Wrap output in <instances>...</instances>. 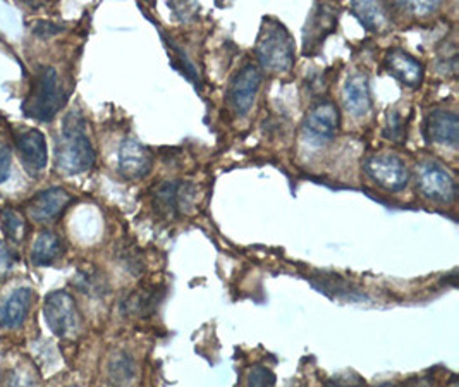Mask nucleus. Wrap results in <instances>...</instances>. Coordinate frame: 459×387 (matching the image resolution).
Segmentation results:
<instances>
[{"label":"nucleus","instance_id":"1","mask_svg":"<svg viewBox=\"0 0 459 387\" xmlns=\"http://www.w3.org/2000/svg\"><path fill=\"white\" fill-rule=\"evenodd\" d=\"M84 124V118L78 110L69 112L56 140V165L65 176L86 172L95 163V148L86 135Z\"/></svg>","mask_w":459,"mask_h":387},{"label":"nucleus","instance_id":"2","mask_svg":"<svg viewBox=\"0 0 459 387\" xmlns=\"http://www.w3.org/2000/svg\"><path fill=\"white\" fill-rule=\"evenodd\" d=\"M67 101L63 83L54 67H43L31 82L30 92L22 102V112L40 123L52 121Z\"/></svg>","mask_w":459,"mask_h":387},{"label":"nucleus","instance_id":"3","mask_svg":"<svg viewBox=\"0 0 459 387\" xmlns=\"http://www.w3.org/2000/svg\"><path fill=\"white\" fill-rule=\"evenodd\" d=\"M255 52L260 66L269 73H288L294 66V41L277 20H265Z\"/></svg>","mask_w":459,"mask_h":387},{"label":"nucleus","instance_id":"4","mask_svg":"<svg viewBox=\"0 0 459 387\" xmlns=\"http://www.w3.org/2000/svg\"><path fill=\"white\" fill-rule=\"evenodd\" d=\"M43 317L59 338H74L82 330V315L74 298L67 291H52L43 303Z\"/></svg>","mask_w":459,"mask_h":387},{"label":"nucleus","instance_id":"5","mask_svg":"<svg viewBox=\"0 0 459 387\" xmlns=\"http://www.w3.org/2000/svg\"><path fill=\"white\" fill-rule=\"evenodd\" d=\"M418 188L421 195L437 204H453L456 200L458 186L453 174L438 163H429L418 165Z\"/></svg>","mask_w":459,"mask_h":387},{"label":"nucleus","instance_id":"6","mask_svg":"<svg viewBox=\"0 0 459 387\" xmlns=\"http://www.w3.org/2000/svg\"><path fill=\"white\" fill-rule=\"evenodd\" d=\"M363 169L374 183L387 191H403L410 183V171L406 163L393 154L370 155L363 163Z\"/></svg>","mask_w":459,"mask_h":387},{"label":"nucleus","instance_id":"7","mask_svg":"<svg viewBox=\"0 0 459 387\" xmlns=\"http://www.w3.org/2000/svg\"><path fill=\"white\" fill-rule=\"evenodd\" d=\"M341 126V112L333 101H320L308 110L303 129L312 145H325L337 135Z\"/></svg>","mask_w":459,"mask_h":387},{"label":"nucleus","instance_id":"8","mask_svg":"<svg viewBox=\"0 0 459 387\" xmlns=\"http://www.w3.org/2000/svg\"><path fill=\"white\" fill-rule=\"evenodd\" d=\"M260 84H262V73L258 71V67L255 64L243 66L232 78L228 99H230L232 109L239 116H247L250 112L255 99L258 95Z\"/></svg>","mask_w":459,"mask_h":387},{"label":"nucleus","instance_id":"9","mask_svg":"<svg viewBox=\"0 0 459 387\" xmlns=\"http://www.w3.org/2000/svg\"><path fill=\"white\" fill-rule=\"evenodd\" d=\"M152 165H153V157L150 150L142 143L133 138H126L125 142L121 143L119 154H117V169L125 180L127 181L143 180L150 174Z\"/></svg>","mask_w":459,"mask_h":387},{"label":"nucleus","instance_id":"10","mask_svg":"<svg viewBox=\"0 0 459 387\" xmlns=\"http://www.w3.org/2000/svg\"><path fill=\"white\" fill-rule=\"evenodd\" d=\"M16 150L22 159V167L30 176H40L48 161L47 142L42 131L28 129L16 138Z\"/></svg>","mask_w":459,"mask_h":387},{"label":"nucleus","instance_id":"11","mask_svg":"<svg viewBox=\"0 0 459 387\" xmlns=\"http://www.w3.org/2000/svg\"><path fill=\"white\" fill-rule=\"evenodd\" d=\"M423 136L429 142L458 146L459 118L456 112L436 109L427 114L423 121Z\"/></svg>","mask_w":459,"mask_h":387},{"label":"nucleus","instance_id":"12","mask_svg":"<svg viewBox=\"0 0 459 387\" xmlns=\"http://www.w3.org/2000/svg\"><path fill=\"white\" fill-rule=\"evenodd\" d=\"M71 200V195L64 188H48L28 202V214L37 223H52L63 215Z\"/></svg>","mask_w":459,"mask_h":387},{"label":"nucleus","instance_id":"13","mask_svg":"<svg viewBox=\"0 0 459 387\" xmlns=\"http://www.w3.org/2000/svg\"><path fill=\"white\" fill-rule=\"evenodd\" d=\"M193 186L183 181H166L160 184L153 195L155 210L168 217H178L185 208H188L189 202L193 198Z\"/></svg>","mask_w":459,"mask_h":387},{"label":"nucleus","instance_id":"14","mask_svg":"<svg viewBox=\"0 0 459 387\" xmlns=\"http://www.w3.org/2000/svg\"><path fill=\"white\" fill-rule=\"evenodd\" d=\"M342 101L346 110L355 118H363L372 110L370 82L365 73H353L346 80L342 88Z\"/></svg>","mask_w":459,"mask_h":387},{"label":"nucleus","instance_id":"15","mask_svg":"<svg viewBox=\"0 0 459 387\" xmlns=\"http://www.w3.org/2000/svg\"><path fill=\"white\" fill-rule=\"evenodd\" d=\"M385 67L393 76H396L399 82L410 88L420 86L425 76L423 66L413 56H410L401 48H393L387 52Z\"/></svg>","mask_w":459,"mask_h":387},{"label":"nucleus","instance_id":"16","mask_svg":"<svg viewBox=\"0 0 459 387\" xmlns=\"http://www.w3.org/2000/svg\"><path fill=\"white\" fill-rule=\"evenodd\" d=\"M33 300V291L30 287H20L13 291L0 303V326L5 329H16L22 326Z\"/></svg>","mask_w":459,"mask_h":387},{"label":"nucleus","instance_id":"17","mask_svg":"<svg viewBox=\"0 0 459 387\" xmlns=\"http://www.w3.org/2000/svg\"><path fill=\"white\" fill-rule=\"evenodd\" d=\"M335 21L337 16L333 5H315L314 13L305 28V52L312 50V47L324 41L334 30Z\"/></svg>","mask_w":459,"mask_h":387},{"label":"nucleus","instance_id":"18","mask_svg":"<svg viewBox=\"0 0 459 387\" xmlns=\"http://www.w3.org/2000/svg\"><path fill=\"white\" fill-rule=\"evenodd\" d=\"M160 300V287L150 286L131 293L123 302V312L127 317H146Z\"/></svg>","mask_w":459,"mask_h":387},{"label":"nucleus","instance_id":"19","mask_svg":"<svg viewBox=\"0 0 459 387\" xmlns=\"http://www.w3.org/2000/svg\"><path fill=\"white\" fill-rule=\"evenodd\" d=\"M63 242L56 233L43 231L33 243L31 262L35 265L54 264L63 255Z\"/></svg>","mask_w":459,"mask_h":387},{"label":"nucleus","instance_id":"20","mask_svg":"<svg viewBox=\"0 0 459 387\" xmlns=\"http://www.w3.org/2000/svg\"><path fill=\"white\" fill-rule=\"evenodd\" d=\"M136 377H138V367L127 353L119 351L110 358V362H108V379L114 386H133Z\"/></svg>","mask_w":459,"mask_h":387},{"label":"nucleus","instance_id":"21","mask_svg":"<svg viewBox=\"0 0 459 387\" xmlns=\"http://www.w3.org/2000/svg\"><path fill=\"white\" fill-rule=\"evenodd\" d=\"M351 11L359 22L370 31L384 30L389 24V14L385 7L378 2H353Z\"/></svg>","mask_w":459,"mask_h":387},{"label":"nucleus","instance_id":"22","mask_svg":"<svg viewBox=\"0 0 459 387\" xmlns=\"http://www.w3.org/2000/svg\"><path fill=\"white\" fill-rule=\"evenodd\" d=\"M0 224L4 234L13 243H22L26 236V219L22 217V212H18L13 207H5L0 212Z\"/></svg>","mask_w":459,"mask_h":387},{"label":"nucleus","instance_id":"23","mask_svg":"<svg viewBox=\"0 0 459 387\" xmlns=\"http://www.w3.org/2000/svg\"><path fill=\"white\" fill-rule=\"evenodd\" d=\"M74 286L90 296H102L107 293V281L104 276L93 268L78 272V276L74 277Z\"/></svg>","mask_w":459,"mask_h":387},{"label":"nucleus","instance_id":"24","mask_svg":"<svg viewBox=\"0 0 459 387\" xmlns=\"http://www.w3.org/2000/svg\"><path fill=\"white\" fill-rule=\"evenodd\" d=\"M39 374L31 365L22 364L20 367L14 368L9 375L7 387H39Z\"/></svg>","mask_w":459,"mask_h":387},{"label":"nucleus","instance_id":"25","mask_svg":"<svg viewBox=\"0 0 459 387\" xmlns=\"http://www.w3.org/2000/svg\"><path fill=\"white\" fill-rule=\"evenodd\" d=\"M384 135H385L389 140H393V142H403V140H404V136H406V126H404V119L401 118V114L396 112V110H389Z\"/></svg>","mask_w":459,"mask_h":387},{"label":"nucleus","instance_id":"26","mask_svg":"<svg viewBox=\"0 0 459 387\" xmlns=\"http://www.w3.org/2000/svg\"><path fill=\"white\" fill-rule=\"evenodd\" d=\"M247 384L248 387H275V375L271 368L255 365L248 372Z\"/></svg>","mask_w":459,"mask_h":387},{"label":"nucleus","instance_id":"27","mask_svg":"<svg viewBox=\"0 0 459 387\" xmlns=\"http://www.w3.org/2000/svg\"><path fill=\"white\" fill-rule=\"evenodd\" d=\"M11 163H13V148L7 136L0 131V184L5 183L11 176Z\"/></svg>","mask_w":459,"mask_h":387},{"label":"nucleus","instance_id":"28","mask_svg":"<svg viewBox=\"0 0 459 387\" xmlns=\"http://www.w3.org/2000/svg\"><path fill=\"white\" fill-rule=\"evenodd\" d=\"M13 264H14L13 251L0 240V279L13 268Z\"/></svg>","mask_w":459,"mask_h":387},{"label":"nucleus","instance_id":"29","mask_svg":"<svg viewBox=\"0 0 459 387\" xmlns=\"http://www.w3.org/2000/svg\"><path fill=\"white\" fill-rule=\"evenodd\" d=\"M415 16H427L438 7V2H411L406 5Z\"/></svg>","mask_w":459,"mask_h":387},{"label":"nucleus","instance_id":"30","mask_svg":"<svg viewBox=\"0 0 459 387\" xmlns=\"http://www.w3.org/2000/svg\"><path fill=\"white\" fill-rule=\"evenodd\" d=\"M39 37H52L56 33L61 31V26L54 24V22H47V21H39L35 24V30H33Z\"/></svg>","mask_w":459,"mask_h":387},{"label":"nucleus","instance_id":"31","mask_svg":"<svg viewBox=\"0 0 459 387\" xmlns=\"http://www.w3.org/2000/svg\"><path fill=\"white\" fill-rule=\"evenodd\" d=\"M325 387H363L358 381H351V379H344V377H339V379H333L329 384Z\"/></svg>","mask_w":459,"mask_h":387},{"label":"nucleus","instance_id":"32","mask_svg":"<svg viewBox=\"0 0 459 387\" xmlns=\"http://www.w3.org/2000/svg\"><path fill=\"white\" fill-rule=\"evenodd\" d=\"M404 387H432V384L427 379H411L404 384Z\"/></svg>","mask_w":459,"mask_h":387},{"label":"nucleus","instance_id":"33","mask_svg":"<svg viewBox=\"0 0 459 387\" xmlns=\"http://www.w3.org/2000/svg\"><path fill=\"white\" fill-rule=\"evenodd\" d=\"M376 387H394V386H391V384H382V386H376Z\"/></svg>","mask_w":459,"mask_h":387},{"label":"nucleus","instance_id":"34","mask_svg":"<svg viewBox=\"0 0 459 387\" xmlns=\"http://www.w3.org/2000/svg\"><path fill=\"white\" fill-rule=\"evenodd\" d=\"M451 387H458V386H456V384H455V386H451Z\"/></svg>","mask_w":459,"mask_h":387}]
</instances>
